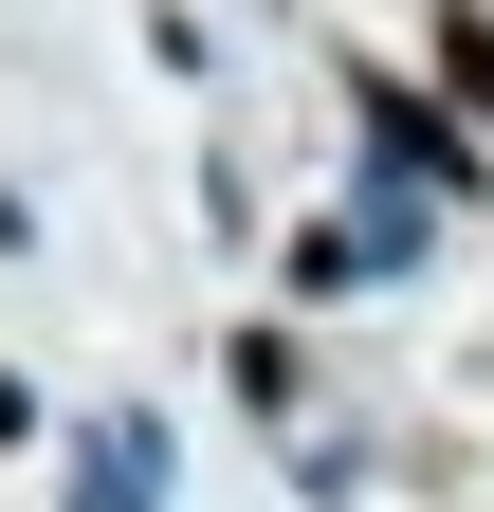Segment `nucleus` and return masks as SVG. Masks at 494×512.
I'll list each match as a JSON object with an SVG mask.
<instances>
[{
    "label": "nucleus",
    "instance_id": "nucleus-1",
    "mask_svg": "<svg viewBox=\"0 0 494 512\" xmlns=\"http://www.w3.org/2000/svg\"><path fill=\"white\" fill-rule=\"evenodd\" d=\"M348 110L385 128V183H403V202H458V183H476V147H458V110L421 92V74H385V55H348Z\"/></svg>",
    "mask_w": 494,
    "mask_h": 512
},
{
    "label": "nucleus",
    "instance_id": "nucleus-3",
    "mask_svg": "<svg viewBox=\"0 0 494 512\" xmlns=\"http://www.w3.org/2000/svg\"><path fill=\"white\" fill-rule=\"evenodd\" d=\"M440 92H458V110L494 128V19H440Z\"/></svg>",
    "mask_w": 494,
    "mask_h": 512
},
{
    "label": "nucleus",
    "instance_id": "nucleus-2",
    "mask_svg": "<svg viewBox=\"0 0 494 512\" xmlns=\"http://www.w3.org/2000/svg\"><path fill=\"white\" fill-rule=\"evenodd\" d=\"M147 476H165V421H92V512H147Z\"/></svg>",
    "mask_w": 494,
    "mask_h": 512
},
{
    "label": "nucleus",
    "instance_id": "nucleus-4",
    "mask_svg": "<svg viewBox=\"0 0 494 512\" xmlns=\"http://www.w3.org/2000/svg\"><path fill=\"white\" fill-rule=\"evenodd\" d=\"M0 439H37V384H19V366H0Z\"/></svg>",
    "mask_w": 494,
    "mask_h": 512
}]
</instances>
